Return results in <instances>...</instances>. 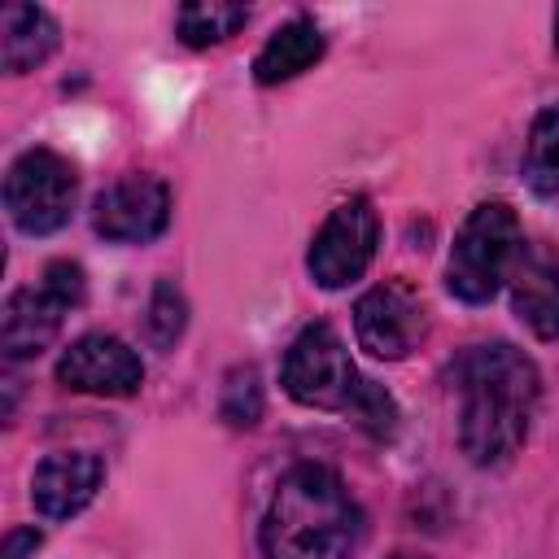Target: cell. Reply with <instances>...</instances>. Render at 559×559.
<instances>
[{"instance_id":"obj_1","label":"cell","mask_w":559,"mask_h":559,"mask_svg":"<svg viewBox=\"0 0 559 559\" xmlns=\"http://www.w3.org/2000/svg\"><path fill=\"white\" fill-rule=\"evenodd\" d=\"M459 393V445L476 467L507 463L533 424L542 376L524 349L511 341L472 345L454 367Z\"/></svg>"},{"instance_id":"obj_2","label":"cell","mask_w":559,"mask_h":559,"mask_svg":"<svg viewBox=\"0 0 559 559\" xmlns=\"http://www.w3.org/2000/svg\"><path fill=\"white\" fill-rule=\"evenodd\" d=\"M258 537L266 559H349L362 542V511L332 467L297 463L280 476Z\"/></svg>"},{"instance_id":"obj_3","label":"cell","mask_w":559,"mask_h":559,"mask_svg":"<svg viewBox=\"0 0 559 559\" xmlns=\"http://www.w3.org/2000/svg\"><path fill=\"white\" fill-rule=\"evenodd\" d=\"M280 384L293 402L314 406V411H336V415H345L349 424H358L362 432H371L380 441L393 437V428H397L393 397L376 380L358 376L341 332L323 319L306 323L293 336V345L284 354V367H280Z\"/></svg>"},{"instance_id":"obj_4","label":"cell","mask_w":559,"mask_h":559,"mask_svg":"<svg viewBox=\"0 0 559 559\" xmlns=\"http://www.w3.org/2000/svg\"><path fill=\"white\" fill-rule=\"evenodd\" d=\"M520 258H524L520 214L507 201H480L463 218V227L450 245L445 288L467 306H485L515 275Z\"/></svg>"},{"instance_id":"obj_5","label":"cell","mask_w":559,"mask_h":559,"mask_svg":"<svg viewBox=\"0 0 559 559\" xmlns=\"http://www.w3.org/2000/svg\"><path fill=\"white\" fill-rule=\"evenodd\" d=\"M83 293H87V280H83V266L79 262H48L44 266V280L35 288H17L9 293L4 301V319H0V349L9 362H22V358H35L52 345V336L61 332V319L83 306Z\"/></svg>"},{"instance_id":"obj_6","label":"cell","mask_w":559,"mask_h":559,"mask_svg":"<svg viewBox=\"0 0 559 559\" xmlns=\"http://www.w3.org/2000/svg\"><path fill=\"white\" fill-rule=\"evenodd\" d=\"M79 197V170L52 148H26L4 175V210L17 231L52 236L70 223Z\"/></svg>"},{"instance_id":"obj_7","label":"cell","mask_w":559,"mask_h":559,"mask_svg":"<svg viewBox=\"0 0 559 559\" xmlns=\"http://www.w3.org/2000/svg\"><path fill=\"white\" fill-rule=\"evenodd\" d=\"M376 240H380V218L371 210L367 197H349L341 201L323 227L314 231L310 240V253H306V271L319 288H345L354 284L371 258H376Z\"/></svg>"},{"instance_id":"obj_8","label":"cell","mask_w":559,"mask_h":559,"mask_svg":"<svg viewBox=\"0 0 559 559\" xmlns=\"http://www.w3.org/2000/svg\"><path fill=\"white\" fill-rule=\"evenodd\" d=\"M428 332L424 297L406 280H384L354 301V336L371 358L402 362Z\"/></svg>"},{"instance_id":"obj_9","label":"cell","mask_w":559,"mask_h":559,"mask_svg":"<svg viewBox=\"0 0 559 559\" xmlns=\"http://www.w3.org/2000/svg\"><path fill=\"white\" fill-rule=\"evenodd\" d=\"M170 223V188L157 175H122L92 201L96 236L114 245H148Z\"/></svg>"},{"instance_id":"obj_10","label":"cell","mask_w":559,"mask_h":559,"mask_svg":"<svg viewBox=\"0 0 559 559\" xmlns=\"http://www.w3.org/2000/svg\"><path fill=\"white\" fill-rule=\"evenodd\" d=\"M57 384L96 397H131L144 384V362L122 336L87 332L57 358Z\"/></svg>"},{"instance_id":"obj_11","label":"cell","mask_w":559,"mask_h":559,"mask_svg":"<svg viewBox=\"0 0 559 559\" xmlns=\"http://www.w3.org/2000/svg\"><path fill=\"white\" fill-rule=\"evenodd\" d=\"M100 480H105V463L92 450H61L35 467L31 502L44 520H70L96 498Z\"/></svg>"},{"instance_id":"obj_12","label":"cell","mask_w":559,"mask_h":559,"mask_svg":"<svg viewBox=\"0 0 559 559\" xmlns=\"http://www.w3.org/2000/svg\"><path fill=\"white\" fill-rule=\"evenodd\" d=\"M511 310L533 336L559 341V253L520 258L511 275Z\"/></svg>"},{"instance_id":"obj_13","label":"cell","mask_w":559,"mask_h":559,"mask_svg":"<svg viewBox=\"0 0 559 559\" xmlns=\"http://www.w3.org/2000/svg\"><path fill=\"white\" fill-rule=\"evenodd\" d=\"M319 57H323V31H319L310 17H293V22H284V26L258 48V57H253V79H258L262 87L288 83V79H297L301 70H310Z\"/></svg>"},{"instance_id":"obj_14","label":"cell","mask_w":559,"mask_h":559,"mask_svg":"<svg viewBox=\"0 0 559 559\" xmlns=\"http://www.w3.org/2000/svg\"><path fill=\"white\" fill-rule=\"evenodd\" d=\"M61 31L57 17L39 4H9L4 9V70L9 74H26L35 66H44L57 48Z\"/></svg>"},{"instance_id":"obj_15","label":"cell","mask_w":559,"mask_h":559,"mask_svg":"<svg viewBox=\"0 0 559 559\" xmlns=\"http://www.w3.org/2000/svg\"><path fill=\"white\" fill-rule=\"evenodd\" d=\"M524 179L537 197H559V100L546 105L528 127Z\"/></svg>"},{"instance_id":"obj_16","label":"cell","mask_w":559,"mask_h":559,"mask_svg":"<svg viewBox=\"0 0 559 559\" xmlns=\"http://www.w3.org/2000/svg\"><path fill=\"white\" fill-rule=\"evenodd\" d=\"M245 22H249V9H245V4L197 0V4H183V9L175 13V35H179L188 48H210V44L231 39Z\"/></svg>"},{"instance_id":"obj_17","label":"cell","mask_w":559,"mask_h":559,"mask_svg":"<svg viewBox=\"0 0 559 559\" xmlns=\"http://www.w3.org/2000/svg\"><path fill=\"white\" fill-rule=\"evenodd\" d=\"M183 323H188V301H183V293H179L170 280H157V284H153V297H148V341H153L157 349H170V345L179 341Z\"/></svg>"},{"instance_id":"obj_18","label":"cell","mask_w":559,"mask_h":559,"mask_svg":"<svg viewBox=\"0 0 559 559\" xmlns=\"http://www.w3.org/2000/svg\"><path fill=\"white\" fill-rule=\"evenodd\" d=\"M218 411L231 428H253L258 415H262V384H258V371L253 367H236L223 384V397H218Z\"/></svg>"},{"instance_id":"obj_19","label":"cell","mask_w":559,"mask_h":559,"mask_svg":"<svg viewBox=\"0 0 559 559\" xmlns=\"http://www.w3.org/2000/svg\"><path fill=\"white\" fill-rule=\"evenodd\" d=\"M35 550H39V533H35V528H13V533L4 537L0 559H26V555H35Z\"/></svg>"},{"instance_id":"obj_20","label":"cell","mask_w":559,"mask_h":559,"mask_svg":"<svg viewBox=\"0 0 559 559\" xmlns=\"http://www.w3.org/2000/svg\"><path fill=\"white\" fill-rule=\"evenodd\" d=\"M555 48H559V9H555Z\"/></svg>"},{"instance_id":"obj_21","label":"cell","mask_w":559,"mask_h":559,"mask_svg":"<svg viewBox=\"0 0 559 559\" xmlns=\"http://www.w3.org/2000/svg\"><path fill=\"white\" fill-rule=\"evenodd\" d=\"M393 559H415V555H393Z\"/></svg>"}]
</instances>
